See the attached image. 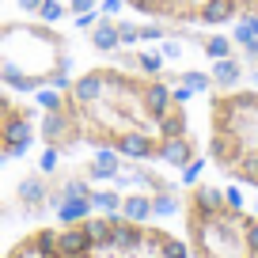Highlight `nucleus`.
Wrapping results in <instances>:
<instances>
[{
  "instance_id": "nucleus-1",
  "label": "nucleus",
  "mask_w": 258,
  "mask_h": 258,
  "mask_svg": "<svg viewBox=\"0 0 258 258\" xmlns=\"http://www.w3.org/2000/svg\"><path fill=\"white\" fill-rule=\"evenodd\" d=\"M38 152L46 160L73 152H114L152 160L178 175H198L205 163L202 133L194 125L190 91L145 69L91 57L73 76L34 99Z\"/></svg>"
},
{
  "instance_id": "nucleus-2",
  "label": "nucleus",
  "mask_w": 258,
  "mask_h": 258,
  "mask_svg": "<svg viewBox=\"0 0 258 258\" xmlns=\"http://www.w3.org/2000/svg\"><path fill=\"white\" fill-rule=\"evenodd\" d=\"M84 49L91 57L145 69L163 80L178 84L182 91H209L217 88V69L205 61L235 57V42L224 34H209L205 27H178L160 19L133 16L125 8H103L84 23Z\"/></svg>"
},
{
  "instance_id": "nucleus-3",
  "label": "nucleus",
  "mask_w": 258,
  "mask_h": 258,
  "mask_svg": "<svg viewBox=\"0 0 258 258\" xmlns=\"http://www.w3.org/2000/svg\"><path fill=\"white\" fill-rule=\"evenodd\" d=\"M49 209L73 217L84 209H118L137 217H171L178 209L182 175L152 160H129L114 152H73L46 160Z\"/></svg>"
},
{
  "instance_id": "nucleus-4",
  "label": "nucleus",
  "mask_w": 258,
  "mask_h": 258,
  "mask_svg": "<svg viewBox=\"0 0 258 258\" xmlns=\"http://www.w3.org/2000/svg\"><path fill=\"white\" fill-rule=\"evenodd\" d=\"M175 213L190 258H258V209L232 186L190 175Z\"/></svg>"
},
{
  "instance_id": "nucleus-5",
  "label": "nucleus",
  "mask_w": 258,
  "mask_h": 258,
  "mask_svg": "<svg viewBox=\"0 0 258 258\" xmlns=\"http://www.w3.org/2000/svg\"><path fill=\"white\" fill-rule=\"evenodd\" d=\"M76 69V38L42 16H0V88L38 99Z\"/></svg>"
},
{
  "instance_id": "nucleus-6",
  "label": "nucleus",
  "mask_w": 258,
  "mask_h": 258,
  "mask_svg": "<svg viewBox=\"0 0 258 258\" xmlns=\"http://www.w3.org/2000/svg\"><path fill=\"white\" fill-rule=\"evenodd\" d=\"M205 163L224 182L258 194V88L228 84L202 95Z\"/></svg>"
},
{
  "instance_id": "nucleus-7",
  "label": "nucleus",
  "mask_w": 258,
  "mask_h": 258,
  "mask_svg": "<svg viewBox=\"0 0 258 258\" xmlns=\"http://www.w3.org/2000/svg\"><path fill=\"white\" fill-rule=\"evenodd\" d=\"M69 258H190L182 228L167 217H137L118 209H84L61 217Z\"/></svg>"
},
{
  "instance_id": "nucleus-8",
  "label": "nucleus",
  "mask_w": 258,
  "mask_h": 258,
  "mask_svg": "<svg viewBox=\"0 0 258 258\" xmlns=\"http://www.w3.org/2000/svg\"><path fill=\"white\" fill-rule=\"evenodd\" d=\"M114 4L145 19L205 27V31H224V27L247 23V0H114Z\"/></svg>"
},
{
  "instance_id": "nucleus-9",
  "label": "nucleus",
  "mask_w": 258,
  "mask_h": 258,
  "mask_svg": "<svg viewBox=\"0 0 258 258\" xmlns=\"http://www.w3.org/2000/svg\"><path fill=\"white\" fill-rule=\"evenodd\" d=\"M38 152V106L34 99L0 88V163H23Z\"/></svg>"
},
{
  "instance_id": "nucleus-10",
  "label": "nucleus",
  "mask_w": 258,
  "mask_h": 258,
  "mask_svg": "<svg viewBox=\"0 0 258 258\" xmlns=\"http://www.w3.org/2000/svg\"><path fill=\"white\" fill-rule=\"evenodd\" d=\"M0 258H69V239H64L61 217L31 220L27 228H19L0 247Z\"/></svg>"
},
{
  "instance_id": "nucleus-11",
  "label": "nucleus",
  "mask_w": 258,
  "mask_h": 258,
  "mask_svg": "<svg viewBox=\"0 0 258 258\" xmlns=\"http://www.w3.org/2000/svg\"><path fill=\"white\" fill-rule=\"evenodd\" d=\"M16 4L27 16H42L53 23H80V27L106 8V0H16Z\"/></svg>"
},
{
  "instance_id": "nucleus-12",
  "label": "nucleus",
  "mask_w": 258,
  "mask_h": 258,
  "mask_svg": "<svg viewBox=\"0 0 258 258\" xmlns=\"http://www.w3.org/2000/svg\"><path fill=\"white\" fill-rule=\"evenodd\" d=\"M235 53H239V61H243V76H247V80L258 88V38L235 46Z\"/></svg>"
},
{
  "instance_id": "nucleus-13",
  "label": "nucleus",
  "mask_w": 258,
  "mask_h": 258,
  "mask_svg": "<svg viewBox=\"0 0 258 258\" xmlns=\"http://www.w3.org/2000/svg\"><path fill=\"white\" fill-rule=\"evenodd\" d=\"M247 19H250V23H258V0H247Z\"/></svg>"
},
{
  "instance_id": "nucleus-14",
  "label": "nucleus",
  "mask_w": 258,
  "mask_h": 258,
  "mask_svg": "<svg viewBox=\"0 0 258 258\" xmlns=\"http://www.w3.org/2000/svg\"><path fill=\"white\" fill-rule=\"evenodd\" d=\"M0 220H4V194H0Z\"/></svg>"
}]
</instances>
